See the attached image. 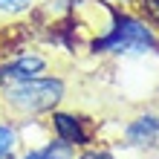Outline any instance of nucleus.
Wrapping results in <instances>:
<instances>
[{
    "label": "nucleus",
    "mask_w": 159,
    "mask_h": 159,
    "mask_svg": "<svg viewBox=\"0 0 159 159\" xmlns=\"http://www.w3.org/2000/svg\"><path fill=\"white\" fill-rule=\"evenodd\" d=\"M35 6V0H0V17H15L23 15Z\"/></svg>",
    "instance_id": "6e6552de"
},
{
    "label": "nucleus",
    "mask_w": 159,
    "mask_h": 159,
    "mask_svg": "<svg viewBox=\"0 0 159 159\" xmlns=\"http://www.w3.org/2000/svg\"><path fill=\"white\" fill-rule=\"evenodd\" d=\"M119 3H127V0H119Z\"/></svg>",
    "instance_id": "9b49d317"
},
{
    "label": "nucleus",
    "mask_w": 159,
    "mask_h": 159,
    "mask_svg": "<svg viewBox=\"0 0 159 159\" xmlns=\"http://www.w3.org/2000/svg\"><path fill=\"white\" fill-rule=\"evenodd\" d=\"M90 49L113 55H153L159 52V35L139 15L125 9H110V20L101 35L90 41Z\"/></svg>",
    "instance_id": "f257e3e1"
},
{
    "label": "nucleus",
    "mask_w": 159,
    "mask_h": 159,
    "mask_svg": "<svg viewBox=\"0 0 159 159\" xmlns=\"http://www.w3.org/2000/svg\"><path fill=\"white\" fill-rule=\"evenodd\" d=\"M78 159H116V156L107 153V151H93V148H84V151L78 153Z\"/></svg>",
    "instance_id": "9d476101"
},
{
    "label": "nucleus",
    "mask_w": 159,
    "mask_h": 159,
    "mask_svg": "<svg viewBox=\"0 0 159 159\" xmlns=\"http://www.w3.org/2000/svg\"><path fill=\"white\" fill-rule=\"evenodd\" d=\"M139 3H142V12H148V17L159 23V0H139Z\"/></svg>",
    "instance_id": "1a4fd4ad"
},
{
    "label": "nucleus",
    "mask_w": 159,
    "mask_h": 159,
    "mask_svg": "<svg viewBox=\"0 0 159 159\" xmlns=\"http://www.w3.org/2000/svg\"><path fill=\"white\" fill-rule=\"evenodd\" d=\"M49 125L55 130V139H61V142H67L72 148H90V130H87L81 116L64 113V110H52Z\"/></svg>",
    "instance_id": "20e7f679"
},
{
    "label": "nucleus",
    "mask_w": 159,
    "mask_h": 159,
    "mask_svg": "<svg viewBox=\"0 0 159 159\" xmlns=\"http://www.w3.org/2000/svg\"><path fill=\"white\" fill-rule=\"evenodd\" d=\"M46 72V58L38 52H23V55H15L0 64V87L6 84H15V81H26V78H35Z\"/></svg>",
    "instance_id": "7ed1b4c3"
},
{
    "label": "nucleus",
    "mask_w": 159,
    "mask_h": 159,
    "mask_svg": "<svg viewBox=\"0 0 159 159\" xmlns=\"http://www.w3.org/2000/svg\"><path fill=\"white\" fill-rule=\"evenodd\" d=\"M20 133L12 121H0V159H17Z\"/></svg>",
    "instance_id": "0eeeda50"
},
{
    "label": "nucleus",
    "mask_w": 159,
    "mask_h": 159,
    "mask_svg": "<svg viewBox=\"0 0 159 159\" xmlns=\"http://www.w3.org/2000/svg\"><path fill=\"white\" fill-rule=\"evenodd\" d=\"M159 136V116L156 113H142L125 127L127 145H153Z\"/></svg>",
    "instance_id": "39448f33"
},
{
    "label": "nucleus",
    "mask_w": 159,
    "mask_h": 159,
    "mask_svg": "<svg viewBox=\"0 0 159 159\" xmlns=\"http://www.w3.org/2000/svg\"><path fill=\"white\" fill-rule=\"evenodd\" d=\"M67 98V81L58 75H35L0 87V101L20 116H43L61 107Z\"/></svg>",
    "instance_id": "f03ea898"
},
{
    "label": "nucleus",
    "mask_w": 159,
    "mask_h": 159,
    "mask_svg": "<svg viewBox=\"0 0 159 159\" xmlns=\"http://www.w3.org/2000/svg\"><path fill=\"white\" fill-rule=\"evenodd\" d=\"M17 159H75V148L67 145V142H61V139H49L46 145L32 148V151H26Z\"/></svg>",
    "instance_id": "423d86ee"
}]
</instances>
